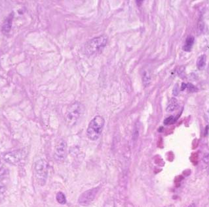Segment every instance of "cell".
Segmentation results:
<instances>
[{"mask_svg":"<svg viewBox=\"0 0 209 207\" xmlns=\"http://www.w3.org/2000/svg\"><path fill=\"white\" fill-rule=\"evenodd\" d=\"M85 107L81 103L75 101L68 106L67 109L65 120L68 126L72 127L76 125L83 116Z\"/></svg>","mask_w":209,"mask_h":207,"instance_id":"6da1fadb","label":"cell"},{"mask_svg":"<svg viewBox=\"0 0 209 207\" xmlns=\"http://www.w3.org/2000/svg\"><path fill=\"white\" fill-rule=\"evenodd\" d=\"M176 118L174 117V116H169L168 118H167L165 120H164V124L165 125H170V124H174V123L176 122Z\"/></svg>","mask_w":209,"mask_h":207,"instance_id":"5bb4252c","label":"cell"},{"mask_svg":"<svg viewBox=\"0 0 209 207\" xmlns=\"http://www.w3.org/2000/svg\"><path fill=\"white\" fill-rule=\"evenodd\" d=\"M172 94H173V95H175V96L178 95V94H179V87H178V84L175 85L174 89H173V91H172Z\"/></svg>","mask_w":209,"mask_h":207,"instance_id":"e0dca14e","label":"cell"},{"mask_svg":"<svg viewBox=\"0 0 209 207\" xmlns=\"http://www.w3.org/2000/svg\"><path fill=\"white\" fill-rule=\"evenodd\" d=\"M34 175L38 184L41 186L45 184L48 176V163L45 160H39L35 163Z\"/></svg>","mask_w":209,"mask_h":207,"instance_id":"5b68a950","label":"cell"},{"mask_svg":"<svg viewBox=\"0 0 209 207\" xmlns=\"http://www.w3.org/2000/svg\"><path fill=\"white\" fill-rule=\"evenodd\" d=\"M198 28L200 31H203L204 28V23L202 21H200L198 24Z\"/></svg>","mask_w":209,"mask_h":207,"instance_id":"d6986e66","label":"cell"},{"mask_svg":"<svg viewBox=\"0 0 209 207\" xmlns=\"http://www.w3.org/2000/svg\"><path fill=\"white\" fill-rule=\"evenodd\" d=\"M203 161H204V163H205V164H208L209 163V154H204V156H203Z\"/></svg>","mask_w":209,"mask_h":207,"instance_id":"ac0fdd59","label":"cell"},{"mask_svg":"<svg viewBox=\"0 0 209 207\" xmlns=\"http://www.w3.org/2000/svg\"><path fill=\"white\" fill-rule=\"evenodd\" d=\"M27 156V151L22 148L3 153L1 157L2 160L7 164L13 165H22L24 164Z\"/></svg>","mask_w":209,"mask_h":207,"instance_id":"3957f363","label":"cell"},{"mask_svg":"<svg viewBox=\"0 0 209 207\" xmlns=\"http://www.w3.org/2000/svg\"><path fill=\"white\" fill-rule=\"evenodd\" d=\"M205 118H206V120L209 122V109L207 110V112L205 114Z\"/></svg>","mask_w":209,"mask_h":207,"instance_id":"ffe728a7","label":"cell"},{"mask_svg":"<svg viewBox=\"0 0 209 207\" xmlns=\"http://www.w3.org/2000/svg\"><path fill=\"white\" fill-rule=\"evenodd\" d=\"M104 118L98 115L90 122L87 129V135L90 141H96L100 137L104 126Z\"/></svg>","mask_w":209,"mask_h":207,"instance_id":"7a4b0ae2","label":"cell"},{"mask_svg":"<svg viewBox=\"0 0 209 207\" xmlns=\"http://www.w3.org/2000/svg\"><path fill=\"white\" fill-rule=\"evenodd\" d=\"M108 42V37L106 35L94 37L89 41L85 46V53L88 56H93L100 53L103 50Z\"/></svg>","mask_w":209,"mask_h":207,"instance_id":"277c9868","label":"cell"},{"mask_svg":"<svg viewBox=\"0 0 209 207\" xmlns=\"http://www.w3.org/2000/svg\"><path fill=\"white\" fill-rule=\"evenodd\" d=\"M188 207H196V205L195 203H191L188 206Z\"/></svg>","mask_w":209,"mask_h":207,"instance_id":"7402d4cb","label":"cell"},{"mask_svg":"<svg viewBox=\"0 0 209 207\" xmlns=\"http://www.w3.org/2000/svg\"><path fill=\"white\" fill-rule=\"evenodd\" d=\"M98 191H99L98 187L85 191V192L81 193L80 197H79L78 202L80 205L83 206H87L90 205L95 199Z\"/></svg>","mask_w":209,"mask_h":207,"instance_id":"ba28073f","label":"cell"},{"mask_svg":"<svg viewBox=\"0 0 209 207\" xmlns=\"http://www.w3.org/2000/svg\"><path fill=\"white\" fill-rule=\"evenodd\" d=\"M186 86H187V84H184L183 83L182 84V88H181V90H184L185 88H186Z\"/></svg>","mask_w":209,"mask_h":207,"instance_id":"44dd1931","label":"cell"},{"mask_svg":"<svg viewBox=\"0 0 209 207\" xmlns=\"http://www.w3.org/2000/svg\"><path fill=\"white\" fill-rule=\"evenodd\" d=\"M13 14H10L9 17H8L6 21L4 22L3 25L2 26V31L4 33H9L12 27V22H13Z\"/></svg>","mask_w":209,"mask_h":207,"instance_id":"9c48e42d","label":"cell"},{"mask_svg":"<svg viewBox=\"0 0 209 207\" xmlns=\"http://www.w3.org/2000/svg\"><path fill=\"white\" fill-rule=\"evenodd\" d=\"M57 201H58V203H60L61 205H64L66 202V199L64 196V194L62 192H58L57 194Z\"/></svg>","mask_w":209,"mask_h":207,"instance_id":"4fadbf2b","label":"cell"},{"mask_svg":"<svg viewBox=\"0 0 209 207\" xmlns=\"http://www.w3.org/2000/svg\"><path fill=\"white\" fill-rule=\"evenodd\" d=\"M208 71H209V65H208Z\"/></svg>","mask_w":209,"mask_h":207,"instance_id":"603a6c76","label":"cell"},{"mask_svg":"<svg viewBox=\"0 0 209 207\" xmlns=\"http://www.w3.org/2000/svg\"><path fill=\"white\" fill-rule=\"evenodd\" d=\"M178 104L176 99L175 98H172L170 103H169L167 107V111L168 113L173 112V111H175L177 108H178Z\"/></svg>","mask_w":209,"mask_h":207,"instance_id":"7c38bea8","label":"cell"},{"mask_svg":"<svg viewBox=\"0 0 209 207\" xmlns=\"http://www.w3.org/2000/svg\"><path fill=\"white\" fill-rule=\"evenodd\" d=\"M9 182V172L7 167L0 162V202L5 196Z\"/></svg>","mask_w":209,"mask_h":207,"instance_id":"8992f818","label":"cell"},{"mask_svg":"<svg viewBox=\"0 0 209 207\" xmlns=\"http://www.w3.org/2000/svg\"><path fill=\"white\" fill-rule=\"evenodd\" d=\"M194 43V37L193 36H190L186 39V43H185L184 46H183V50L184 51L189 52L190 51Z\"/></svg>","mask_w":209,"mask_h":207,"instance_id":"8fae6325","label":"cell"},{"mask_svg":"<svg viewBox=\"0 0 209 207\" xmlns=\"http://www.w3.org/2000/svg\"><path fill=\"white\" fill-rule=\"evenodd\" d=\"M207 56L205 54L201 55L197 59V67L199 70H203L206 66Z\"/></svg>","mask_w":209,"mask_h":207,"instance_id":"30bf717a","label":"cell"},{"mask_svg":"<svg viewBox=\"0 0 209 207\" xmlns=\"http://www.w3.org/2000/svg\"><path fill=\"white\" fill-rule=\"evenodd\" d=\"M186 88H188V90H189L190 92H196V91H198V88H197L192 84L189 83L187 84Z\"/></svg>","mask_w":209,"mask_h":207,"instance_id":"2e32d148","label":"cell"},{"mask_svg":"<svg viewBox=\"0 0 209 207\" xmlns=\"http://www.w3.org/2000/svg\"><path fill=\"white\" fill-rule=\"evenodd\" d=\"M103 207H116L115 202L112 199H109L105 202Z\"/></svg>","mask_w":209,"mask_h":207,"instance_id":"9a60e30c","label":"cell"},{"mask_svg":"<svg viewBox=\"0 0 209 207\" xmlns=\"http://www.w3.org/2000/svg\"><path fill=\"white\" fill-rule=\"evenodd\" d=\"M67 156V144L66 142L60 139L57 143L54 151V161L58 164H62L66 160Z\"/></svg>","mask_w":209,"mask_h":207,"instance_id":"52a82bcc","label":"cell"}]
</instances>
